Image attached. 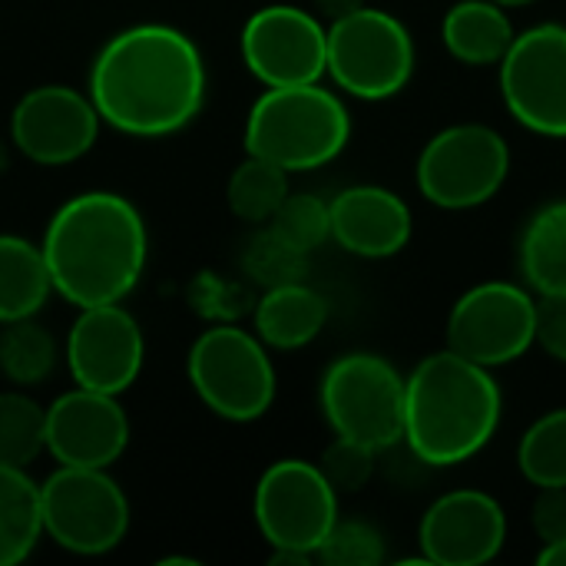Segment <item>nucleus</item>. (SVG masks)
Segmentation results:
<instances>
[{
	"instance_id": "obj_1",
	"label": "nucleus",
	"mask_w": 566,
	"mask_h": 566,
	"mask_svg": "<svg viewBox=\"0 0 566 566\" xmlns=\"http://www.w3.org/2000/svg\"><path fill=\"white\" fill-rule=\"evenodd\" d=\"M90 99L99 119L126 136L156 139L179 133L206 103L202 53L176 27H129L93 60Z\"/></svg>"
},
{
	"instance_id": "obj_2",
	"label": "nucleus",
	"mask_w": 566,
	"mask_h": 566,
	"mask_svg": "<svg viewBox=\"0 0 566 566\" xmlns=\"http://www.w3.org/2000/svg\"><path fill=\"white\" fill-rule=\"evenodd\" d=\"M43 259L53 292L76 308L123 302L143 279L149 235L139 209L116 192L66 199L46 232Z\"/></svg>"
},
{
	"instance_id": "obj_3",
	"label": "nucleus",
	"mask_w": 566,
	"mask_h": 566,
	"mask_svg": "<svg viewBox=\"0 0 566 566\" xmlns=\"http://www.w3.org/2000/svg\"><path fill=\"white\" fill-rule=\"evenodd\" d=\"M504 415L494 368L444 348L415 365L405 378L401 441L428 468H454L481 454Z\"/></svg>"
},
{
	"instance_id": "obj_4",
	"label": "nucleus",
	"mask_w": 566,
	"mask_h": 566,
	"mask_svg": "<svg viewBox=\"0 0 566 566\" xmlns=\"http://www.w3.org/2000/svg\"><path fill=\"white\" fill-rule=\"evenodd\" d=\"M352 139L342 96L322 83L265 86L245 119V153L285 172H312L335 163Z\"/></svg>"
},
{
	"instance_id": "obj_5",
	"label": "nucleus",
	"mask_w": 566,
	"mask_h": 566,
	"mask_svg": "<svg viewBox=\"0 0 566 566\" xmlns=\"http://www.w3.org/2000/svg\"><path fill=\"white\" fill-rule=\"evenodd\" d=\"M186 371L199 401L226 421H259L275 401L279 378L269 345L239 325L206 328L189 348Z\"/></svg>"
},
{
	"instance_id": "obj_6",
	"label": "nucleus",
	"mask_w": 566,
	"mask_h": 566,
	"mask_svg": "<svg viewBox=\"0 0 566 566\" xmlns=\"http://www.w3.org/2000/svg\"><path fill=\"white\" fill-rule=\"evenodd\" d=\"M328 76L365 103L398 96L415 76V36L381 7H358L328 23Z\"/></svg>"
},
{
	"instance_id": "obj_7",
	"label": "nucleus",
	"mask_w": 566,
	"mask_h": 566,
	"mask_svg": "<svg viewBox=\"0 0 566 566\" xmlns=\"http://www.w3.org/2000/svg\"><path fill=\"white\" fill-rule=\"evenodd\" d=\"M318 405L338 438L385 451L405 431V375L375 352H345L325 368Z\"/></svg>"
},
{
	"instance_id": "obj_8",
	"label": "nucleus",
	"mask_w": 566,
	"mask_h": 566,
	"mask_svg": "<svg viewBox=\"0 0 566 566\" xmlns=\"http://www.w3.org/2000/svg\"><path fill=\"white\" fill-rule=\"evenodd\" d=\"M511 176V146L488 123H454L434 133L418 156V192L448 212L491 202Z\"/></svg>"
},
{
	"instance_id": "obj_9",
	"label": "nucleus",
	"mask_w": 566,
	"mask_h": 566,
	"mask_svg": "<svg viewBox=\"0 0 566 566\" xmlns=\"http://www.w3.org/2000/svg\"><path fill=\"white\" fill-rule=\"evenodd\" d=\"M43 534L80 557H99L123 544L129 501L106 468H56L40 484Z\"/></svg>"
},
{
	"instance_id": "obj_10",
	"label": "nucleus",
	"mask_w": 566,
	"mask_h": 566,
	"mask_svg": "<svg viewBox=\"0 0 566 566\" xmlns=\"http://www.w3.org/2000/svg\"><path fill=\"white\" fill-rule=\"evenodd\" d=\"M338 491L318 464L302 458L275 461L262 471L252 497L255 527L272 551H295L315 560L338 521Z\"/></svg>"
},
{
	"instance_id": "obj_11",
	"label": "nucleus",
	"mask_w": 566,
	"mask_h": 566,
	"mask_svg": "<svg viewBox=\"0 0 566 566\" xmlns=\"http://www.w3.org/2000/svg\"><path fill=\"white\" fill-rule=\"evenodd\" d=\"M497 70L507 113L537 136L566 139L564 23H537L521 30Z\"/></svg>"
},
{
	"instance_id": "obj_12",
	"label": "nucleus",
	"mask_w": 566,
	"mask_h": 566,
	"mask_svg": "<svg viewBox=\"0 0 566 566\" xmlns=\"http://www.w3.org/2000/svg\"><path fill=\"white\" fill-rule=\"evenodd\" d=\"M537 345V295L514 282L468 289L448 315V348L484 368L524 358Z\"/></svg>"
},
{
	"instance_id": "obj_13",
	"label": "nucleus",
	"mask_w": 566,
	"mask_h": 566,
	"mask_svg": "<svg viewBox=\"0 0 566 566\" xmlns=\"http://www.w3.org/2000/svg\"><path fill=\"white\" fill-rule=\"evenodd\" d=\"M242 63L262 86L322 83L328 73V27L292 3L255 10L239 36Z\"/></svg>"
},
{
	"instance_id": "obj_14",
	"label": "nucleus",
	"mask_w": 566,
	"mask_h": 566,
	"mask_svg": "<svg viewBox=\"0 0 566 566\" xmlns=\"http://www.w3.org/2000/svg\"><path fill=\"white\" fill-rule=\"evenodd\" d=\"M99 123L90 93L46 83L17 99L10 113V139L36 166H66L93 149Z\"/></svg>"
},
{
	"instance_id": "obj_15",
	"label": "nucleus",
	"mask_w": 566,
	"mask_h": 566,
	"mask_svg": "<svg viewBox=\"0 0 566 566\" xmlns=\"http://www.w3.org/2000/svg\"><path fill=\"white\" fill-rule=\"evenodd\" d=\"M66 368L80 388L123 395L143 371L146 342L136 318L119 305L80 308L66 335Z\"/></svg>"
},
{
	"instance_id": "obj_16",
	"label": "nucleus",
	"mask_w": 566,
	"mask_h": 566,
	"mask_svg": "<svg viewBox=\"0 0 566 566\" xmlns=\"http://www.w3.org/2000/svg\"><path fill=\"white\" fill-rule=\"evenodd\" d=\"M507 541V514L488 491L461 488L441 494L421 517L418 547L424 564H491Z\"/></svg>"
},
{
	"instance_id": "obj_17",
	"label": "nucleus",
	"mask_w": 566,
	"mask_h": 566,
	"mask_svg": "<svg viewBox=\"0 0 566 566\" xmlns=\"http://www.w3.org/2000/svg\"><path fill=\"white\" fill-rule=\"evenodd\" d=\"M129 444V418L116 395L73 388L46 408V451L63 468H109Z\"/></svg>"
},
{
	"instance_id": "obj_18",
	"label": "nucleus",
	"mask_w": 566,
	"mask_h": 566,
	"mask_svg": "<svg viewBox=\"0 0 566 566\" xmlns=\"http://www.w3.org/2000/svg\"><path fill=\"white\" fill-rule=\"evenodd\" d=\"M415 219L408 202L385 186H348L332 199V242L358 259H391L408 249Z\"/></svg>"
},
{
	"instance_id": "obj_19",
	"label": "nucleus",
	"mask_w": 566,
	"mask_h": 566,
	"mask_svg": "<svg viewBox=\"0 0 566 566\" xmlns=\"http://www.w3.org/2000/svg\"><path fill=\"white\" fill-rule=\"evenodd\" d=\"M252 318H255V335L269 348L295 352L322 335L328 322V302L308 282H292L279 289H265Z\"/></svg>"
},
{
	"instance_id": "obj_20",
	"label": "nucleus",
	"mask_w": 566,
	"mask_h": 566,
	"mask_svg": "<svg viewBox=\"0 0 566 566\" xmlns=\"http://www.w3.org/2000/svg\"><path fill=\"white\" fill-rule=\"evenodd\" d=\"M514 23L497 0H461L444 13L441 40L464 66H497L514 43Z\"/></svg>"
},
{
	"instance_id": "obj_21",
	"label": "nucleus",
	"mask_w": 566,
	"mask_h": 566,
	"mask_svg": "<svg viewBox=\"0 0 566 566\" xmlns=\"http://www.w3.org/2000/svg\"><path fill=\"white\" fill-rule=\"evenodd\" d=\"M517 262L534 295H566V199L541 206L527 219Z\"/></svg>"
},
{
	"instance_id": "obj_22",
	"label": "nucleus",
	"mask_w": 566,
	"mask_h": 566,
	"mask_svg": "<svg viewBox=\"0 0 566 566\" xmlns=\"http://www.w3.org/2000/svg\"><path fill=\"white\" fill-rule=\"evenodd\" d=\"M50 292L53 282L43 249L20 235H0V325L33 318Z\"/></svg>"
},
{
	"instance_id": "obj_23",
	"label": "nucleus",
	"mask_w": 566,
	"mask_h": 566,
	"mask_svg": "<svg viewBox=\"0 0 566 566\" xmlns=\"http://www.w3.org/2000/svg\"><path fill=\"white\" fill-rule=\"evenodd\" d=\"M40 537V484H33L23 468L0 464V566L27 560Z\"/></svg>"
},
{
	"instance_id": "obj_24",
	"label": "nucleus",
	"mask_w": 566,
	"mask_h": 566,
	"mask_svg": "<svg viewBox=\"0 0 566 566\" xmlns=\"http://www.w3.org/2000/svg\"><path fill=\"white\" fill-rule=\"evenodd\" d=\"M289 172L262 156H245L226 186V202L232 209V216H239L242 222L252 226H265L272 222V216L279 212V206L289 199Z\"/></svg>"
},
{
	"instance_id": "obj_25",
	"label": "nucleus",
	"mask_w": 566,
	"mask_h": 566,
	"mask_svg": "<svg viewBox=\"0 0 566 566\" xmlns=\"http://www.w3.org/2000/svg\"><path fill=\"white\" fill-rule=\"evenodd\" d=\"M60 348L53 335L33 318L7 322L0 332V371L17 388H33L46 381L56 368Z\"/></svg>"
},
{
	"instance_id": "obj_26",
	"label": "nucleus",
	"mask_w": 566,
	"mask_h": 566,
	"mask_svg": "<svg viewBox=\"0 0 566 566\" xmlns=\"http://www.w3.org/2000/svg\"><path fill=\"white\" fill-rule=\"evenodd\" d=\"M517 468L534 488H566V408L541 415L524 431Z\"/></svg>"
},
{
	"instance_id": "obj_27",
	"label": "nucleus",
	"mask_w": 566,
	"mask_h": 566,
	"mask_svg": "<svg viewBox=\"0 0 566 566\" xmlns=\"http://www.w3.org/2000/svg\"><path fill=\"white\" fill-rule=\"evenodd\" d=\"M46 451V408L23 391L0 395V464L30 468Z\"/></svg>"
},
{
	"instance_id": "obj_28",
	"label": "nucleus",
	"mask_w": 566,
	"mask_h": 566,
	"mask_svg": "<svg viewBox=\"0 0 566 566\" xmlns=\"http://www.w3.org/2000/svg\"><path fill=\"white\" fill-rule=\"evenodd\" d=\"M242 272L249 275V282H255L262 292L265 289H279V285H292V282H305L308 272V252H302L298 245H292L285 235H279L269 222L245 242L242 249Z\"/></svg>"
},
{
	"instance_id": "obj_29",
	"label": "nucleus",
	"mask_w": 566,
	"mask_h": 566,
	"mask_svg": "<svg viewBox=\"0 0 566 566\" xmlns=\"http://www.w3.org/2000/svg\"><path fill=\"white\" fill-rule=\"evenodd\" d=\"M269 226L312 255L332 239V202L312 192H289V199L279 206Z\"/></svg>"
},
{
	"instance_id": "obj_30",
	"label": "nucleus",
	"mask_w": 566,
	"mask_h": 566,
	"mask_svg": "<svg viewBox=\"0 0 566 566\" xmlns=\"http://www.w3.org/2000/svg\"><path fill=\"white\" fill-rule=\"evenodd\" d=\"M385 537L368 521H335L315 560L325 566H375L385 560Z\"/></svg>"
},
{
	"instance_id": "obj_31",
	"label": "nucleus",
	"mask_w": 566,
	"mask_h": 566,
	"mask_svg": "<svg viewBox=\"0 0 566 566\" xmlns=\"http://www.w3.org/2000/svg\"><path fill=\"white\" fill-rule=\"evenodd\" d=\"M375 454H378L375 448L335 434V441L322 451L318 468L338 494H358L368 488L375 474Z\"/></svg>"
},
{
	"instance_id": "obj_32",
	"label": "nucleus",
	"mask_w": 566,
	"mask_h": 566,
	"mask_svg": "<svg viewBox=\"0 0 566 566\" xmlns=\"http://www.w3.org/2000/svg\"><path fill=\"white\" fill-rule=\"evenodd\" d=\"M537 345L566 365V295H537Z\"/></svg>"
},
{
	"instance_id": "obj_33",
	"label": "nucleus",
	"mask_w": 566,
	"mask_h": 566,
	"mask_svg": "<svg viewBox=\"0 0 566 566\" xmlns=\"http://www.w3.org/2000/svg\"><path fill=\"white\" fill-rule=\"evenodd\" d=\"M531 527L541 544H557L566 537V488H537L531 504Z\"/></svg>"
},
{
	"instance_id": "obj_34",
	"label": "nucleus",
	"mask_w": 566,
	"mask_h": 566,
	"mask_svg": "<svg viewBox=\"0 0 566 566\" xmlns=\"http://www.w3.org/2000/svg\"><path fill=\"white\" fill-rule=\"evenodd\" d=\"M315 7H318L328 20H338V17H345V13L365 7V0H315Z\"/></svg>"
},
{
	"instance_id": "obj_35",
	"label": "nucleus",
	"mask_w": 566,
	"mask_h": 566,
	"mask_svg": "<svg viewBox=\"0 0 566 566\" xmlns=\"http://www.w3.org/2000/svg\"><path fill=\"white\" fill-rule=\"evenodd\" d=\"M537 564L541 566H566V537L557 544H544L537 551Z\"/></svg>"
},
{
	"instance_id": "obj_36",
	"label": "nucleus",
	"mask_w": 566,
	"mask_h": 566,
	"mask_svg": "<svg viewBox=\"0 0 566 566\" xmlns=\"http://www.w3.org/2000/svg\"><path fill=\"white\" fill-rule=\"evenodd\" d=\"M10 169V149H7V143L0 139V176Z\"/></svg>"
},
{
	"instance_id": "obj_37",
	"label": "nucleus",
	"mask_w": 566,
	"mask_h": 566,
	"mask_svg": "<svg viewBox=\"0 0 566 566\" xmlns=\"http://www.w3.org/2000/svg\"><path fill=\"white\" fill-rule=\"evenodd\" d=\"M501 7H507V10H514V7H531V3H537V0H497Z\"/></svg>"
}]
</instances>
